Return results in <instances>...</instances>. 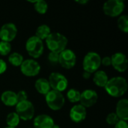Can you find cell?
<instances>
[{"mask_svg": "<svg viewBox=\"0 0 128 128\" xmlns=\"http://www.w3.org/2000/svg\"><path fill=\"white\" fill-rule=\"evenodd\" d=\"M124 8V2L122 0H108L104 4L103 10L106 15L115 17L121 15Z\"/></svg>", "mask_w": 128, "mask_h": 128, "instance_id": "52a82bcc", "label": "cell"}, {"mask_svg": "<svg viewBox=\"0 0 128 128\" xmlns=\"http://www.w3.org/2000/svg\"><path fill=\"white\" fill-rule=\"evenodd\" d=\"M48 81L50 88H52V90L59 92L66 90L68 86V81L67 78L63 74L58 72L52 73L49 76Z\"/></svg>", "mask_w": 128, "mask_h": 128, "instance_id": "ba28073f", "label": "cell"}, {"mask_svg": "<svg viewBox=\"0 0 128 128\" xmlns=\"http://www.w3.org/2000/svg\"><path fill=\"white\" fill-rule=\"evenodd\" d=\"M17 28L13 22L4 24L0 28V39L2 41L10 43L16 36Z\"/></svg>", "mask_w": 128, "mask_h": 128, "instance_id": "8fae6325", "label": "cell"}, {"mask_svg": "<svg viewBox=\"0 0 128 128\" xmlns=\"http://www.w3.org/2000/svg\"><path fill=\"white\" fill-rule=\"evenodd\" d=\"M34 87L38 93L44 95H46L51 88L48 80L44 78H40L37 80L34 84Z\"/></svg>", "mask_w": 128, "mask_h": 128, "instance_id": "ac0fdd59", "label": "cell"}, {"mask_svg": "<svg viewBox=\"0 0 128 128\" xmlns=\"http://www.w3.org/2000/svg\"><path fill=\"white\" fill-rule=\"evenodd\" d=\"M76 3L80 4H86L88 2V0H80V1H76Z\"/></svg>", "mask_w": 128, "mask_h": 128, "instance_id": "836d02e7", "label": "cell"}, {"mask_svg": "<svg viewBox=\"0 0 128 128\" xmlns=\"http://www.w3.org/2000/svg\"><path fill=\"white\" fill-rule=\"evenodd\" d=\"M118 26L121 31L124 33L128 32V16L127 15H122L118 19Z\"/></svg>", "mask_w": 128, "mask_h": 128, "instance_id": "d4e9b609", "label": "cell"}, {"mask_svg": "<svg viewBox=\"0 0 128 128\" xmlns=\"http://www.w3.org/2000/svg\"><path fill=\"white\" fill-rule=\"evenodd\" d=\"M16 97H17V100H18V103L19 102H22V101H24V100H28V95H27V93L22 90V91H20L16 93Z\"/></svg>", "mask_w": 128, "mask_h": 128, "instance_id": "f1b7e54d", "label": "cell"}, {"mask_svg": "<svg viewBox=\"0 0 128 128\" xmlns=\"http://www.w3.org/2000/svg\"><path fill=\"white\" fill-rule=\"evenodd\" d=\"M98 99V93L92 89H86L80 94V104L86 109L94 106Z\"/></svg>", "mask_w": 128, "mask_h": 128, "instance_id": "7c38bea8", "label": "cell"}, {"mask_svg": "<svg viewBox=\"0 0 128 128\" xmlns=\"http://www.w3.org/2000/svg\"><path fill=\"white\" fill-rule=\"evenodd\" d=\"M16 113L20 117V119L29 121L32 119L34 115V105L28 100L19 102L16 105Z\"/></svg>", "mask_w": 128, "mask_h": 128, "instance_id": "8992f818", "label": "cell"}, {"mask_svg": "<svg viewBox=\"0 0 128 128\" xmlns=\"http://www.w3.org/2000/svg\"><path fill=\"white\" fill-rule=\"evenodd\" d=\"M109 80V77L106 73L104 70H97L93 76V81L94 84L99 87H105L107 82Z\"/></svg>", "mask_w": 128, "mask_h": 128, "instance_id": "d6986e66", "label": "cell"}, {"mask_svg": "<svg viewBox=\"0 0 128 128\" xmlns=\"http://www.w3.org/2000/svg\"><path fill=\"white\" fill-rule=\"evenodd\" d=\"M1 100L2 103L8 106H16L18 103L16 93L12 91H5L1 95Z\"/></svg>", "mask_w": 128, "mask_h": 128, "instance_id": "e0dca14e", "label": "cell"}, {"mask_svg": "<svg viewBox=\"0 0 128 128\" xmlns=\"http://www.w3.org/2000/svg\"><path fill=\"white\" fill-rule=\"evenodd\" d=\"M26 50L32 58H39L43 54L44 50L43 40H40L36 36L30 37L26 43Z\"/></svg>", "mask_w": 128, "mask_h": 128, "instance_id": "277c9868", "label": "cell"}, {"mask_svg": "<svg viewBox=\"0 0 128 128\" xmlns=\"http://www.w3.org/2000/svg\"><path fill=\"white\" fill-rule=\"evenodd\" d=\"M7 70V64L6 62L2 60V58H0V74H4Z\"/></svg>", "mask_w": 128, "mask_h": 128, "instance_id": "1f68e13d", "label": "cell"}, {"mask_svg": "<svg viewBox=\"0 0 128 128\" xmlns=\"http://www.w3.org/2000/svg\"><path fill=\"white\" fill-rule=\"evenodd\" d=\"M50 33H51V29L50 26L46 24H43L37 28L34 36H36L40 40H46V38L50 34Z\"/></svg>", "mask_w": 128, "mask_h": 128, "instance_id": "ffe728a7", "label": "cell"}, {"mask_svg": "<svg viewBox=\"0 0 128 128\" xmlns=\"http://www.w3.org/2000/svg\"><path fill=\"white\" fill-rule=\"evenodd\" d=\"M116 114L118 117L119 120L125 121L128 120V100L126 98L121 99L116 105Z\"/></svg>", "mask_w": 128, "mask_h": 128, "instance_id": "2e32d148", "label": "cell"}, {"mask_svg": "<svg viewBox=\"0 0 128 128\" xmlns=\"http://www.w3.org/2000/svg\"><path fill=\"white\" fill-rule=\"evenodd\" d=\"M10 128V127H7V128Z\"/></svg>", "mask_w": 128, "mask_h": 128, "instance_id": "d590c367", "label": "cell"}, {"mask_svg": "<svg viewBox=\"0 0 128 128\" xmlns=\"http://www.w3.org/2000/svg\"><path fill=\"white\" fill-rule=\"evenodd\" d=\"M11 51V45L8 42L5 41H0V55L1 56H7Z\"/></svg>", "mask_w": 128, "mask_h": 128, "instance_id": "484cf974", "label": "cell"}, {"mask_svg": "<svg viewBox=\"0 0 128 128\" xmlns=\"http://www.w3.org/2000/svg\"><path fill=\"white\" fill-rule=\"evenodd\" d=\"M33 124L34 128H52L55 123L52 117L48 115L41 114L35 117Z\"/></svg>", "mask_w": 128, "mask_h": 128, "instance_id": "9a60e30c", "label": "cell"}, {"mask_svg": "<svg viewBox=\"0 0 128 128\" xmlns=\"http://www.w3.org/2000/svg\"><path fill=\"white\" fill-rule=\"evenodd\" d=\"M80 94L81 93L78 90L75 88H70L67 92V98L70 103H77L80 100Z\"/></svg>", "mask_w": 128, "mask_h": 128, "instance_id": "cb8c5ba5", "label": "cell"}, {"mask_svg": "<svg viewBox=\"0 0 128 128\" xmlns=\"http://www.w3.org/2000/svg\"><path fill=\"white\" fill-rule=\"evenodd\" d=\"M23 61H24L23 56L20 53L16 52L11 53L8 57V62H10V64L15 67L20 66L23 62Z\"/></svg>", "mask_w": 128, "mask_h": 128, "instance_id": "44dd1931", "label": "cell"}, {"mask_svg": "<svg viewBox=\"0 0 128 128\" xmlns=\"http://www.w3.org/2000/svg\"><path fill=\"white\" fill-rule=\"evenodd\" d=\"M20 117L16 112H10L6 117V123L8 127L16 128V126L20 124Z\"/></svg>", "mask_w": 128, "mask_h": 128, "instance_id": "7402d4cb", "label": "cell"}, {"mask_svg": "<svg viewBox=\"0 0 128 128\" xmlns=\"http://www.w3.org/2000/svg\"><path fill=\"white\" fill-rule=\"evenodd\" d=\"M106 121V122L109 124H110V125H115L119 121V118L117 116V115L116 114V112H111V113L108 114Z\"/></svg>", "mask_w": 128, "mask_h": 128, "instance_id": "83f0119b", "label": "cell"}, {"mask_svg": "<svg viewBox=\"0 0 128 128\" xmlns=\"http://www.w3.org/2000/svg\"></svg>", "mask_w": 128, "mask_h": 128, "instance_id": "8d00e7d4", "label": "cell"}, {"mask_svg": "<svg viewBox=\"0 0 128 128\" xmlns=\"http://www.w3.org/2000/svg\"><path fill=\"white\" fill-rule=\"evenodd\" d=\"M20 70L26 76H35L40 70V66L39 63L32 58L24 60L20 65Z\"/></svg>", "mask_w": 128, "mask_h": 128, "instance_id": "30bf717a", "label": "cell"}, {"mask_svg": "<svg viewBox=\"0 0 128 128\" xmlns=\"http://www.w3.org/2000/svg\"><path fill=\"white\" fill-rule=\"evenodd\" d=\"M91 75H92V74H90V73H88V72H86V71H84L83 74H82V76H83V78L86 79V80L89 79V78L91 77Z\"/></svg>", "mask_w": 128, "mask_h": 128, "instance_id": "d6a6232c", "label": "cell"}, {"mask_svg": "<svg viewBox=\"0 0 128 128\" xmlns=\"http://www.w3.org/2000/svg\"><path fill=\"white\" fill-rule=\"evenodd\" d=\"M34 8L38 14H44L48 10V4L44 0H36L34 2Z\"/></svg>", "mask_w": 128, "mask_h": 128, "instance_id": "603a6c76", "label": "cell"}, {"mask_svg": "<svg viewBox=\"0 0 128 128\" xmlns=\"http://www.w3.org/2000/svg\"><path fill=\"white\" fill-rule=\"evenodd\" d=\"M111 65L118 72H124L128 69V59L122 52H116L111 57Z\"/></svg>", "mask_w": 128, "mask_h": 128, "instance_id": "4fadbf2b", "label": "cell"}, {"mask_svg": "<svg viewBox=\"0 0 128 128\" xmlns=\"http://www.w3.org/2000/svg\"><path fill=\"white\" fill-rule=\"evenodd\" d=\"M45 100L50 109L54 111L60 110L64 106L65 103L64 97L62 92L54 90H50L46 94Z\"/></svg>", "mask_w": 128, "mask_h": 128, "instance_id": "5b68a950", "label": "cell"}, {"mask_svg": "<svg viewBox=\"0 0 128 128\" xmlns=\"http://www.w3.org/2000/svg\"><path fill=\"white\" fill-rule=\"evenodd\" d=\"M104 88L110 96L120 98L123 96L128 90V82L122 76L112 77L108 80Z\"/></svg>", "mask_w": 128, "mask_h": 128, "instance_id": "6da1fadb", "label": "cell"}, {"mask_svg": "<svg viewBox=\"0 0 128 128\" xmlns=\"http://www.w3.org/2000/svg\"><path fill=\"white\" fill-rule=\"evenodd\" d=\"M58 64L65 69L73 68L76 63V56L75 52L70 50L65 49L59 54Z\"/></svg>", "mask_w": 128, "mask_h": 128, "instance_id": "9c48e42d", "label": "cell"}, {"mask_svg": "<svg viewBox=\"0 0 128 128\" xmlns=\"http://www.w3.org/2000/svg\"><path fill=\"white\" fill-rule=\"evenodd\" d=\"M101 64V58L100 56L95 52H88L82 62V66L84 71L88 72L90 74L95 73L98 70Z\"/></svg>", "mask_w": 128, "mask_h": 128, "instance_id": "3957f363", "label": "cell"}, {"mask_svg": "<svg viewBox=\"0 0 128 128\" xmlns=\"http://www.w3.org/2000/svg\"><path fill=\"white\" fill-rule=\"evenodd\" d=\"M68 42V38L58 32H51L46 39L47 48L50 50V52L58 54L66 49Z\"/></svg>", "mask_w": 128, "mask_h": 128, "instance_id": "7a4b0ae2", "label": "cell"}, {"mask_svg": "<svg viewBox=\"0 0 128 128\" xmlns=\"http://www.w3.org/2000/svg\"><path fill=\"white\" fill-rule=\"evenodd\" d=\"M86 109L81 104L74 105L70 111V118L75 123H80L86 118Z\"/></svg>", "mask_w": 128, "mask_h": 128, "instance_id": "5bb4252c", "label": "cell"}, {"mask_svg": "<svg viewBox=\"0 0 128 128\" xmlns=\"http://www.w3.org/2000/svg\"><path fill=\"white\" fill-rule=\"evenodd\" d=\"M101 64H103L104 66L108 67L111 65V57L109 56H106L104 57L103 58H101Z\"/></svg>", "mask_w": 128, "mask_h": 128, "instance_id": "f546056e", "label": "cell"}, {"mask_svg": "<svg viewBox=\"0 0 128 128\" xmlns=\"http://www.w3.org/2000/svg\"><path fill=\"white\" fill-rule=\"evenodd\" d=\"M115 128H128V124L127 122L119 120L116 124H115Z\"/></svg>", "mask_w": 128, "mask_h": 128, "instance_id": "4dcf8cb0", "label": "cell"}, {"mask_svg": "<svg viewBox=\"0 0 128 128\" xmlns=\"http://www.w3.org/2000/svg\"><path fill=\"white\" fill-rule=\"evenodd\" d=\"M52 128H60V127H59L58 124H55L52 126Z\"/></svg>", "mask_w": 128, "mask_h": 128, "instance_id": "e575fe53", "label": "cell"}, {"mask_svg": "<svg viewBox=\"0 0 128 128\" xmlns=\"http://www.w3.org/2000/svg\"><path fill=\"white\" fill-rule=\"evenodd\" d=\"M47 59H48V62H49L51 64H52V65L58 64V61H59V55H58V53L50 52L48 54Z\"/></svg>", "mask_w": 128, "mask_h": 128, "instance_id": "4316f807", "label": "cell"}]
</instances>
